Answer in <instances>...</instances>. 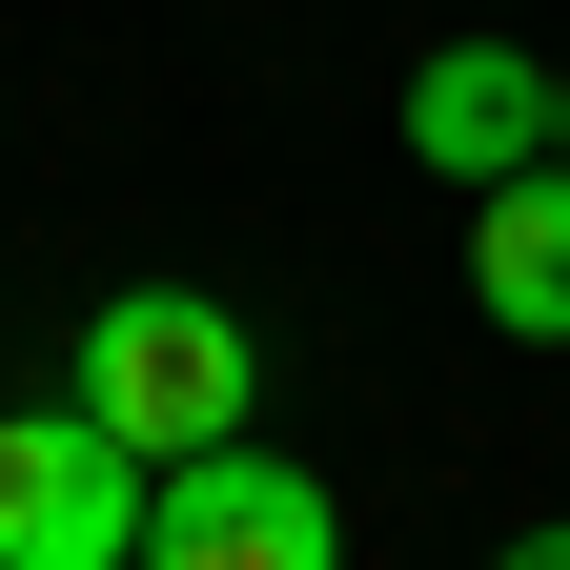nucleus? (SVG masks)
<instances>
[{
  "label": "nucleus",
  "instance_id": "obj_2",
  "mask_svg": "<svg viewBox=\"0 0 570 570\" xmlns=\"http://www.w3.org/2000/svg\"><path fill=\"white\" fill-rule=\"evenodd\" d=\"M142 570H346V510H326V469H285L265 428H225V449L142 469Z\"/></svg>",
  "mask_w": 570,
  "mask_h": 570
},
{
  "label": "nucleus",
  "instance_id": "obj_4",
  "mask_svg": "<svg viewBox=\"0 0 570 570\" xmlns=\"http://www.w3.org/2000/svg\"><path fill=\"white\" fill-rule=\"evenodd\" d=\"M407 164H428V184L550 164V61H530V41H428V61H407Z\"/></svg>",
  "mask_w": 570,
  "mask_h": 570
},
{
  "label": "nucleus",
  "instance_id": "obj_7",
  "mask_svg": "<svg viewBox=\"0 0 570 570\" xmlns=\"http://www.w3.org/2000/svg\"><path fill=\"white\" fill-rule=\"evenodd\" d=\"M550 164H570V61H550Z\"/></svg>",
  "mask_w": 570,
  "mask_h": 570
},
{
  "label": "nucleus",
  "instance_id": "obj_1",
  "mask_svg": "<svg viewBox=\"0 0 570 570\" xmlns=\"http://www.w3.org/2000/svg\"><path fill=\"white\" fill-rule=\"evenodd\" d=\"M61 387H82L122 449L164 469V449H225V428H265V326H245V306H204V285H122V306L82 326V367H61Z\"/></svg>",
  "mask_w": 570,
  "mask_h": 570
},
{
  "label": "nucleus",
  "instance_id": "obj_5",
  "mask_svg": "<svg viewBox=\"0 0 570 570\" xmlns=\"http://www.w3.org/2000/svg\"><path fill=\"white\" fill-rule=\"evenodd\" d=\"M469 306L510 326V346H570V164L469 184Z\"/></svg>",
  "mask_w": 570,
  "mask_h": 570
},
{
  "label": "nucleus",
  "instance_id": "obj_3",
  "mask_svg": "<svg viewBox=\"0 0 570 570\" xmlns=\"http://www.w3.org/2000/svg\"><path fill=\"white\" fill-rule=\"evenodd\" d=\"M0 570H142V449L82 387L0 407Z\"/></svg>",
  "mask_w": 570,
  "mask_h": 570
},
{
  "label": "nucleus",
  "instance_id": "obj_6",
  "mask_svg": "<svg viewBox=\"0 0 570 570\" xmlns=\"http://www.w3.org/2000/svg\"><path fill=\"white\" fill-rule=\"evenodd\" d=\"M489 570H570V530H510V550H489Z\"/></svg>",
  "mask_w": 570,
  "mask_h": 570
}]
</instances>
